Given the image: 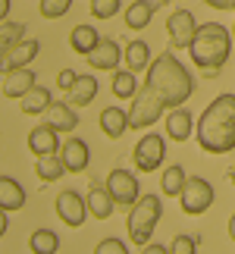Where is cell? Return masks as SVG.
Wrapping results in <instances>:
<instances>
[{"instance_id":"52a82bcc","label":"cell","mask_w":235,"mask_h":254,"mask_svg":"<svg viewBox=\"0 0 235 254\" xmlns=\"http://www.w3.org/2000/svg\"><path fill=\"white\" fill-rule=\"evenodd\" d=\"M163 157H166V138L157 132H148L132 151V160H135V170L138 173H154L163 163Z\"/></svg>"},{"instance_id":"30bf717a","label":"cell","mask_w":235,"mask_h":254,"mask_svg":"<svg viewBox=\"0 0 235 254\" xmlns=\"http://www.w3.org/2000/svg\"><path fill=\"white\" fill-rule=\"evenodd\" d=\"M38 51H41V44L35 41V38H22V41H16V44H9L3 57H0V72H16V69H25L28 63L38 57Z\"/></svg>"},{"instance_id":"74e56055","label":"cell","mask_w":235,"mask_h":254,"mask_svg":"<svg viewBox=\"0 0 235 254\" xmlns=\"http://www.w3.org/2000/svg\"><path fill=\"white\" fill-rule=\"evenodd\" d=\"M6 213H9V210H3V207H0V239H3V236H6V229H9V220H6Z\"/></svg>"},{"instance_id":"5b68a950","label":"cell","mask_w":235,"mask_h":254,"mask_svg":"<svg viewBox=\"0 0 235 254\" xmlns=\"http://www.w3.org/2000/svg\"><path fill=\"white\" fill-rule=\"evenodd\" d=\"M166 104L160 101V94L151 91L148 85L141 88L138 94L132 97V110H129V129H148V126H154L157 120L163 116Z\"/></svg>"},{"instance_id":"8992f818","label":"cell","mask_w":235,"mask_h":254,"mask_svg":"<svg viewBox=\"0 0 235 254\" xmlns=\"http://www.w3.org/2000/svg\"><path fill=\"white\" fill-rule=\"evenodd\" d=\"M179 207L185 213H191V217L207 213L213 207V185L207 179H201V176H188V182H185V189L179 194Z\"/></svg>"},{"instance_id":"ab89813d","label":"cell","mask_w":235,"mask_h":254,"mask_svg":"<svg viewBox=\"0 0 235 254\" xmlns=\"http://www.w3.org/2000/svg\"><path fill=\"white\" fill-rule=\"evenodd\" d=\"M229 239L235 242V213H232V217H229Z\"/></svg>"},{"instance_id":"484cf974","label":"cell","mask_w":235,"mask_h":254,"mask_svg":"<svg viewBox=\"0 0 235 254\" xmlns=\"http://www.w3.org/2000/svg\"><path fill=\"white\" fill-rule=\"evenodd\" d=\"M28 251L32 254H57L60 251V236L54 229H35L28 239Z\"/></svg>"},{"instance_id":"9c48e42d","label":"cell","mask_w":235,"mask_h":254,"mask_svg":"<svg viewBox=\"0 0 235 254\" xmlns=\"http://www.w3.org/2000/svg\"><path fill=\"white\" fill-rule=\"evenodd\" d=\"M107 189H110L116 207H132V204L141 198L138 179H135L129 170H110L107 173Z\"/></svg>"},{"instance_id":"4316f807","label":"cell","mask_w":235,"mask_h":254,"mask_svg":"<svg viewBox=\"0 0 235 254\" xmlns=\"http://www.w3.org/2000/svg\"><path fill=\"white\" fill-rule=\"evenodd\" d=\"M38 176H41V182H57L66 176V163L60 154H44V157H38Z\"/></svg>"},{"instance_id":"f546056e","label":"cell","mask_w":235,"mask_h":254,"mask_svg":"<svg viewBox=\"0 0 235 254\" xmlns=\"http://www.w3.org/2000/svg\"><path fill=\"white\" fill-rule=\"evenodd\" d=\"M25 38V22H0V44L9 47Z\"/></svg>"},{"instance_id":"b9f144b4","label":"cell","mask_w":235,"mask_h":254,"mask_svg":"<svg viewBox=\"0 0 235 254\" xmlns=\"http://www.w3.org/2000/svg\"><path fill=\"white\" fill-rule=\"evenodd\" d=\"M3 51H6V47H3V44H0V57H3Z\"/></svg>"},{"instance_id":"ac0fdd59","label":"cell","mask_w":235,"mask_h":254,"mask_svg":"<svg viewBox=\"0 0 235 254\" xmlns=\"http://www.w3.org/2000/svg\"><path fill=\"white\" fill-rule=\"evenodd\" d=\"M157 6H160L157 0H132L129 9H125V28H129V32H141V28H148Z\"/></svg>"},{"instance_id":"f1b7e54d","label":"cell","mask_w":235,"mask_h":254,"mask_svg":"<svg viewBox=\"0 0 235 254\" xmlns=\"http://www.w3.org/2000/svg\"><path fill=\"white\" fill-rule=\"evenodd\" d=\"M185 182H188V173H185L182 167H170L163 176H160V191L166 194V198H179Z\"/></svg>"},{"instance_id":"d590c367","label":"cell","mask_w":235,"mask_h":254,"mask_svg":"<svg viewBox=\"0 0 235 254\" xmlns=\"http://www.w3.org/2000/svg\"><path fill=\"white\" fill-rule=\"evenodd\" d=\"M204 3L213 9H235V0H204Z\"/></svg>"},{"instance_id":"4dcf8cb0","label":"cell","mask_w":235,"mask_h":254,"mask_svg":"<svg viewBox=\"0 0 235 254\" xmlns=\"http://www.w3.org/2000/svg\"><path fill=\"white\" fill-rule=\"evenodd\" d=\"M122 0H91V16L94 19H110L119 13Z\"/></svg>"},{"instance_id":"836d02e7","label":"cell","mask_w":235,"mask_h":254,"mask_svg":"<svg viewBox=\"0 0 235 254\" xmlns=\"http://www.w3.org/2000/svg\"><path fill=\"white\" fill-rule=\"evenodd\" d=\"M94 254H129V248H125V242L122 239H104V242H97V248Z\"/></svg>"},{"instance_id":"60d3db41","label":"cell","mask_w":235,"mask_h":254,"mask_svg":"<svg viewBox=\"0 0 235 254\" xmlns=\"http://www.w3.org/2000/svg\"><path fill=\"white\" fill-rule=\"evenodd\" d=\"M229 179H232V185H235V167H232V170H229Z\"/></svg>"},{"instance_id":"8d00e7d4","label":"cell","mask_w":235,"mask_h":254,"mask_svg":"<svg viewBox=\"0 0 235 254\" xmlns=\"http://www.w3.org/2000/svg\"><path fill=\"white\" fill-rule=\"evenodd\" d=\"M141 254H170V248H163V245H154V242H148Z\"/></svg>"},{"instance_id":"6da1fadb","label":"cell","mask_w":235,"mask_h":254,"mask_svg":"<svg viewBox=\"0 0 235 254\" xmlns=\"http://www.w3.org/2000/svg\"><path fill=\"white\" fill-rule=\"evenodd\" d=\"M201 151L207 154H229L235 151V94H220L207 104L194 126Z\"/></svg>"},{"instance_id":"2e32d148","label":"cell","mask_w":235,"mask_h":254,"mask_svg":"<svg viewBox=\"0 0 235 254\" xmlns=\"http://www.w3.org/2000/svg\"><path fill=\"white\" fill-rule=\"evenodd\" d=\"M116 210V201L107 185H91V191H88V213H91L94 220H110Z\"/></svg>"},{"instance_id":"ee69618b","label":"cell","mask_w":235,"mask_h":254,"mask_svg":"<svg viewBox=\"0 0 235 254\" xmlns=\"http://www.w3.org/2000/svg\"><path fill=\"white\" fill-rule=\"evenodd\" d=\"M232 38H235V25H232Z\"/></svg>"},{"instance_id":"f35d334b","label":"cell","mask_w":235,"mask_h":254,"mask_svg":"<svg viewBox=\"0 0 235 254\" xmlns=\"http://www.w3.org/2000/svg\"><path fill=\"white\" fill-rule=\"evenodd\" d=\"M9 3H13V0H0V22H6V13H9Z\"/></svg>"},{"instance_id":"7bdbcfd3","label":"cell","mask_w":235,"mask_h":254,"mask_svg":"<svg viewBox=\"0 0 235 254\" xmlns=\"http://www.w3.org/2000/svg\"><path fill=\"white\" fill-rule=\"evenodd\" d=\"M157 3H170V0H157Z\"/></svg>"},{"instance_id":"277c9868","label":"cell","mask_w":235,"mask_h":254,"mask_svg":"<svg viewBox=\"0 0 235 254\" xmlns=\"http://www.w3.org/2000/svg\"><path fill=\"white\" fill-rule=\"evenodd\" d=\"M160 217H163V201L157 194H141L129 207V217H125V232H129L132 245H141V248L148 245Z\"/></svg>"},{"instance_id":"8fae6325","label":"cell","mask_w":235,"mask_h":254,"mask_svg":"<svg viewBox=\"0 0 235 254\" xmlns=\"http://www.w3.org/2000/svg\"><path fill=\"white\" fill-rule=\"evenodd\" d=\"M166 32H170V41L173 47H179V51H188L194 35H198V22H194V16L188 9H176V13L166 19Z\"/></svg>"},{"instance_id":"d4e9b609","label":"cell","mask_w":235,"mask_h":254,"mask_svg":"<svg viewBox=\"0 0 235 254\" xmlns=\"http://www.w3.org/2000/svg\"><path fill=\"white\" fill-rule=\"evenodd\" d=\"M97 97V79L94 75H78V82L69 88V104L72 107H88Z\"/></svg>"},{"instance_id":"cb8c5ba5","label":"cell","mask_w":235,"mask_h":254,"mask_svg":"<svg viewBox=\"0 0 235 254\" xmlns=\"http://www.w3.org/2000/svg\"><path fill=\"white\" fill-rule=\"evenodd\" d=\"M51 104H54V94H51V88H41V85H35L32 91H28L25 97H22V113H28V116H35V113H47L51 110Z\"/></svg>"},{"instance_id":"7a4b0ae2","label":"cell","mask_w":235,"mask_h":254,"mask_svg":"<svg viewBox=\"0 0 235 254\" xmlns=\"http://www.w3.org/2000/svg\"><path fill=\"white\" fill-rule=\"evenodd\" d=\"M151 91L160 94V101L170 107H185V101L194 94V75L188 72V66H182L173 54H160L148 66V82Z\"/></svg>"},{"instance_id":"5bb4252c","label":"cell","mask_w":235,"mask_h":254,"mask_svg":"<svg viewBox=\"0 0 235 254\" xmlns=\"http://www.w3.org/2000/svg\"><path fill=\"white\" fill-rule=\"evenodd\" d=\"M60 157L66 163V173H82L88 167V160H91V148L82 138H69V141H63Z\"/></svg>"},{"instance_id":"3957f363","label":"cell","mask_w":235,"mask_h":254,"mask_svg":"<svg viewBox=\"0 0 235 254\" xmlns=\"http://www.w3.org/2000/svg\"><path fill=\"white\" fill-rule=\"evenodd\" d=\"M229 51H232V35L223 22L198 25V35H194V41L188 47L191 63L198 66L201 72H207V79H217L220 75V69L229 60Z\"/></svg>"},{"instance_id":"83f0119b","label":"cell","mask_w":235,"mask_h":254,"mask_svg":"<svg viewBox=\"0 0 235 254\" xmlns=\"http://www.w3.org/2000/svg\"><path fill=\"white\" fill-rule=\"evenodd\" d=\"M110 88H113V94L119 97V101H132V97L138 94V79H135L132 69H116Z\"/></svg>"},{"instance_id":"ba28073f","label":"cell","mask_w":235,"mask_h":254,"mask_svg":"<svg viewBox=\"0 0 235 254\" xmlns=\"http://www.w3.org/2000/svg\"><path fill=\"white\" fill-rule=\"evenodd\" d=\"M57 217H60L66 226L82 229L85 220H88V198H82V194L72 191V189L60 191L57 194Z\"/></svg>"},{"instance_id":"7c38bea8","label":"cell","mask_w":235,"mask_h":254,"mask_svg":"<svg viewBox=\"0 0 235 254\" xmlns=\"http://www.w3.org/2000/svg\"><path fill=\"white\" fill-rule=\"evenodd\" d=\"M63 144L57 138V129L54 126H35L32 132H28V151L35 154V157H44V154H57Z\"/></svg>"},{"instance_id":"7402d4cb","label":"cell","mask_w":235,"mask_h":254,"mask_svg":"<svg viewBox=\"0 0 235 254\" xmlns=\"http://www.w3.org/2000/svg\"><path fill=\"white\" fill-rule=\"evenodd\" d=\"M125 129H129V113L122 107H107L101 113V132L107 138H119Z\"/></svg>"},{"instance_id":"e0dca14e","label":"cell","mask_w":235,"mask_h":254,"mask_svg":"<svg viewBox=\"0 0 235 254\" xmlns=\"http://www.w3.org/2000/svg\"><path fill=\"white\" fill-rule=\"evenodd\" d=\"M38 82H35V72L28 69H16V72H6L3 79V97H13V101H22V97L32 91Z\"/></svg>"},{"instance_id":"4fadbf2b","label":"cell","mask_w":235,"mask_h":254,"mask_svg":"<svg viewBox=\"0 0 235 254\" xmlns=\"http://www.w3.org/2000/svg\"><path fill=\"white\" fill-rule=\"evenodd\" d=\"M191 132H194L191 110H188V107H173L170 116H166V138L185 141V138H191Z\"/></svg>"},{"instance_id":"1f68e13d","label":"cell","mask_w":235,"mask_h":254,"mask_svg":"<svg viewBox=\"0 0 235 254\" xmlns=\"http://www.w3.org/2000/svg\"><path fill=\"white\" fill-rule=\"evenodd\" d=\"M72 0H41V16L44 19H60L69 13Z\"/></svg>"},{"instance_id":"e575fe53","label":"cell","mask_w":235,"mask_h":254,"mask_svg":"<svg viewBox=\"0 0 235 254\" xmlns=\"http://www.w3.org/2000/svg\"><path fill=\"white\" fill-rule=\"evenodd\" d=\"M75 82H78V72H75V69H63L60 75H57V85H60L63 91H69Z\"/></svg>"},{"instance_id":"d6986e66","label":"cell","mask_w":235,"mask_h":254,"mask_svg":"<svg viewBox=\"0 0 235 254\" xmlns=\"http://www.w3.org/2000/svg\"><path fill=\"white\" fill-rule=\"evenodd\" d=\"M122 60H125V69H132V72L148 69V66L154 63L151 60V44L141 41V38H135V41H129L122 47Z\"/></svg>"},{"instance_id":"d6a6232c","label":"cell","mask_w":235,"mask_h":254,"mask_svg":"<svg viewBox=\"0 0 235 254\" xmlns=\"http://www.w3.org/2000/svg\"><path fill=\"white\" fill-rule=\"evenodd\" d=\"M170 254H198V239L194 236H176L173 245H170Z\"/></svg>"},{"instance_id":"9a60e30c","label":"cell","mask_w":235,"mask_h":254,"mask_svg":"<svg viewBox=\"0 0 235 254\" xmlns=\"http://www.w3.org/2000/svg\"><path fill=\"white\" fill-rule=\"evenodd\" d=\"M119 60H122V47L116 44L113 38H101V44L88 54V63H91L94 69H116Z\"/></svg>"},{"instance_id":"603a6c76","label":"cell","mask_w":235,"mask_h":254,"mask_svg":"<svg viewBox=\"0 0 235 254\" xmlns=\"http://www.w3.org/2000/svg\"><path fill=\"white\" fill-rule=\"evenodd\" d=\"M47 126H54L57 132H72L78 126V116L72 110V104H51V110H47Z\"/></svg>"},{"instance_id":"44dd1931","label":"cell","mask_w":235,"mask_h":254,"mask_svg":"<svg viewBox=\"0 0 235 254\" xmlns=\"http://www.w3.org/2000/svg\"><path fill=\"white\" fill-rule=\"evenodd\" d=\"M97 44H101V35H97V28H94V25H85V22H82V25H75V28H72V35H69V47H72L78 57H82V54L88 57Z\"/></svg>"},{"instance_id":"ffe728a7","label":"cell","mask_w":235,"mask_h":254,"mask_svg":"<svg viewBox=\"0 0 235 254\" xmlns=\"http://www.w3.org/2000/svg\"><path fill=\"white\" fill-rule=\"evenodd\" d=\"M0 207L3 210L25 207V189L13 179V176H0Z\"/></svg>"}]
</instances>
